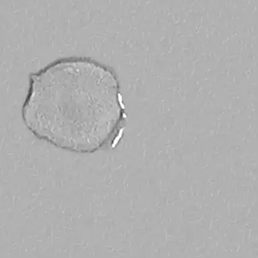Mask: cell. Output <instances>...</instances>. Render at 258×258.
<instances>
[{"instance_id":"obj_1","label":"cell","mask_w":258,"mask_h":258,"mask_svg":"<svg viewBox=\"0 0 258 258\" xmlns=\"http://www.w3.org/2000/svg\"><path fill=\"white\" fill-rule=\"evenodd\" d=\"M117 84L105 68L64 60L30 77L22 108L26 127L50 145L76 153L96 151L119 118Z\"/></svg>"}]
</instances>
